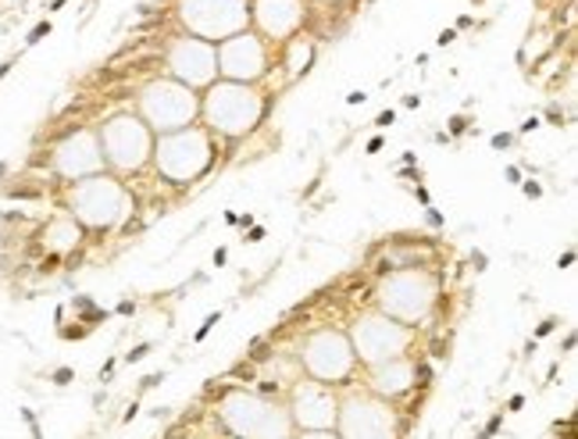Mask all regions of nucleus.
Wrapping results in <instances>:
<instances>
[{
  "instance_id": "obj_29",
  "label": "nucleus",
  "mask_w": 578,
  "mask_h": 439,
  "mask_svg": "<svg viewBox=\"0 0 578 439\" xmlns=\"http://www.w3.org/2000/svg\"><path fill=\"white\" fill-rule=\"evenodd\" d=\"M11 72V61H4V64H0V79H4Z\"/></svg>"
},
{
  "instance_id": "obj_10",
  "label": "nucleus",
  "mask_w": 578,
  "mask_h": 439,
  "mask_svg": "<svg viewBox=\"0 0 578 439\" xmlns=\"http://www.w3.org/2000/svg\"><path fill=\"white\" fill-rule=\"evenodd\" d=\"M336 436L339 439H400L397 411L389 400L376 393H350L339 400L336 411Z\"/></svg>"
},
{
  "instance_id": "obj_19",
  "label": "nucleus",
  "mask_w": 578,
  "mask_h": 439,
  "mask_svg": "<svg viewBox=\"0 0 578 439\" xmlns=\"http://www.w3.org/2000/svg\"><path fill=\"white\" fill-rule=\"evenodd\" d=\"M311 58H315V47H311L308 40L293 37V40L286 43V69H289V76H300V72H308Z\"/></svg>"
},
{
  "instance_id": "obj_30",
  "label": "nucleus",
  "mask_w": 578,
  "mask_h": 439,
  "mask_svg": "<svg viewBox=\"0 0 578 439\" xmlns=\"http://www.w3.org/2000/svg\"><path fill=\"white\" fill-rule=\"evenodd\" d=\"M8 176V164H0V179H4Z\"/></svg>"
},
{
  "instance_id": "obj_1",
  "label": "nucleus",
  "mask_w": 578,
  "mask_h": 439,
  "mask_svg": "<svg viewBox=\"0 0 578 439\" xmlns=\"http://www.w3.org/2000/svg\"><path fill=\"white\" fill-rule=\"evenodd\" d=\"M200 118L208 132L226 140H240L247 132H253L265 118V97L243 87V82H226L215 79L208 90L200 97Z\"/></svg>"
},
{
  "instance_id": "obj_27",
  "label": "nucleus",
  "mask_w": 578,
  "mask_h": 439,
  "mask_svg": "<svg viewBox=\"0 0 578 439\" xmlns=\"http://www.w3.org/2000/svg\"><path fill=\"white\" fill-rule=\"evenodd\" d=\"M525 193H529V197H539V193H542V190H539V182H532V179L525 182Z\"/></svg>"
},
{
  "instance_id": "obj_25",
  "label": "nucleus",
  "mask_w": 578,
  "mask_h": 439,
  "mask_svg": "<svg viewBox=\"0 0 578 439\" xmlns=\"http://www.w3.org/2000/svg\"><path fill=\"white\" fill-rule=\"evenodd\" d=\"M454 37H457V32H454V29H444V32H439V47H447V43H454Z\"/></svg>"
},
{
  "instance_id": "obj_7",
  "label": "nucleus",
  "mask_w": 578,
  "mask_h": 439,
  "mask_svg": "<svg viewBox=\"0 0 578 439\" xmlns=\"http://www.w3.org/2000/svg\"><path fill=\"white\" fill-rule=\"evenodd\" d=\"M140 118L155 137L179 132L200 118V93L176 79H155L140 90Z\"/></svg>"
},
{
  "instance_id": "obj_4",
  "label": "nucleus",
  "mask_w": 578,
  "mask_h": 439,
  "mask_svg": "<svg viewBox=\"0 0 578 439\" xmlns=\"http://www.w3.org/2000/svg\"><path fill=\"white\" fill-rule=\"evenodd\" d=\"M436 297H439L436 276L411 265V268H400V272H389L379 282L376 311H382L386 318H393L400 326H418L436 308Z\"/></svg>"
},
{
  "instance_id": "obj_11",
  "label": "nucleus",
  "mask_w": 578,
  "mask_h": 439,
  "mask_svg": "<svg viewBox=\"0 0 578 439\" xmlns=\"http://www.w3.org/2000/svg\"><path fill=\"white\" fill-rule=\"evenodd\" d=\"M300 365L303 371L315 379V382H326V386H336L350 379L353 371V350H350V340L347 332L339 329H318L311 332L308 340L300 347Z\"/></svg>"
},
{
  "instance_id": "obj_18",
  "label": "nucleus",
  "mask_w": 578,
  "mask_h": 439,
  "mask_svg": "<svg viewBox=\"0 0 578 439\" xmlns=\"http://www.w3.org/2000/svg\"><path fill=\"white\" fill-rule=\"evenodd\" d=\"M40 243H43L47 255L64 258V255H72V250L82 243V226L76 222L72 214H58V218H50V222L43 226Z\"/></svg>"
},
{
  "instance_id": "obj_8",
  "label": "nucleus",
  "mask_w": 578,
  "mask_h": 439,
  "mask_svg": "<svg viewBox=\"0 0 578 439\" xmlns=\"http://www.w3.org/2000/svg\"><path fill=\"white\" fill-rule=\"evenodd\" d=\"M179 22L186 37L203 43H222L250 26V0H179Z\"/></svg>"
},
{
  "instance_id": "obj_31",
  "label": "nucleus",
  "mask_w": 578,
  "mask_h": 439,
  "mask_svg": "<svg viewBox=\"0 0 578 439\" xmlns=\"http://www.w3.org/2000/svg\"><path fill=\"white\" fill-rule=\"evenodd\" d=\"M326 4H332V0H326Z\"/></svg>"
},
{
  "instance_id": "obj_28",
  "label": "nucleus",
  "mask_w": 578,
  "mask_h": 439,
  "mask_svg": "<svg viewBox=\"0 0 578 439\" xmlns=\"http://www.w3.org/2000/svg\"><path fill=\"white\" fill-rule=\"evenodd\" d=\"M468 126H465V118H454V122H450V132H465Z\"/></svg>"
},
{
  "instance_id": "obj_9",
  "label": "nucleus",
  "mask_w": 578,
  "mask_h": 439,
  "mask_svg": "<svg viewBox=\"0 0 578 439\" xmlns=\"http://www.w3.org/2000/svg\"><path fill=\"white\" fill-rule=\"evenodd\" d=\"M347 340L353 350V361L376 368L382 361L403 358L407 347H411V326H400L393 318H386L382 311H368L350 326Z\"/></svg>"
},
{
  "instance_id": "obj_26",
  "label": "nucleus",
  "mask_w": 578,
  "mask_h": 439,
  "mask_svg": "<svg viewBox=\"0 0 578 439\" xmlns=\"http://www.w3.org/2000/svg\"><path fill=\"white\" fill-rule=\"evenodd\" d=\"M393 122H397V114H393V111H382V114H379V126H382V129H386V126H393Z\"/></svg>"
},
{
  "instance_id": "obj_17",
  "label": "nucleus",
  "mask_w": 578,
  "mask_h": 439,
  "mask_svg": "<svg viewBox=\"0 0 578 439\" xmlns=\"http://www.w3.org/2000/svg\"><path fill=\"white\" fill-rule=\"evenodd\" d=\"M418 382V368L411 358H393L371 368V393L382 400H397L403 393H411Z\"/></svg>"
},
{
  "instance_id": "obj_15",
  "label": "nucleus",
  "mask_w": 578,
  "mask_h": 439,
  "mask_svg": "<svg viewBox=\"0 0 578 439\" xmlns=\"http://www.w3.org/2000/svg\"><path fill=\"white\" fill-rule=\"evenodd\" d=\"M289 421L293 429L300 432H315V429H336V411H339V400L332 393V386L326 382H297L293 386V397H289Z\"/></svg>"
},
{
  "instance_id": "obj_24",
  "label": "nucleus",
  "mask_w": 578,
  "mask_h": 439,
  "mask_svg": "<svg viewBox=\"0 0 578 439\" xmlns=\"http://www.w3.org/2000/svg\"><path fill=\"white\" fill-rule=\"evenodd\" d=\"M492 147H497V150L511 147V137H507V132H500V137H492Z\"/></svg>"
},
{
  "instance_id": "obj_23",
  "label": "nucleus",
  "mask_w": 578,
  "mask_h": 439,
  "mask_svg": "<svg viewBox=\"0 0 578 439\" xmlns=\"http://www.w3.org/2000/svg\"><path fill=\"white\" fill-rule=\"evenodd\" d=\"M72 376H76L72 368H58V371H54V382H58V386H68V382H72Z\"/></svg>"
},
{
  "instance_id": "obj_6",
  "label": "nucleus",
  "mask_w": 578,
  "mask_h": 439,
  "mask_svg": "<svg viewBox=\"0 0 578 439\" xmlns=\"http://www.w3.org/2000/svg\"><path fill=\"white\" fill-rule=\"evenodd\" d=\"M100 140V154H104V164H111L114 172H140V168L150 164V154H155V132L147 129V122L140 114L122 111L111 114L97 132Z\"/></svg>"
},
{
  "instance_id": "obj_16",
  "label": "nucleus",
  "mask_w": 578,
  "mask_h": 439,
  "mask_svg": "<svg viewBox=\"0 0 578 439\" xmlns=\"http://www.w3.org/2000/svg\"><path fill=\"white\" fill-rule=\"evenodd\" d=\"M303 19H308L303 0H250V22L265 40L289 43L303 29Z\"/></svg>"
},
{
  "instance_id": "obj_3",
  "label": "nucleus",
  "mask_w": 578,
  "mask_h": 439,
  "mask_svg": "<svg viewBox=\"0 0 578 439\" xmlns=\"http://www.w3.org/2000/svg\"><path fill=\"white\" fill-rule=\"evenodd\" d=\"M155 161L158 176L172 186H186L197 182L215 161V140L208 129L200 126H186L179 132H165V137H155Z\"/></svg>"
},
{
  "instance_id": "obj_13",
  "label": "nucleus",
  "mask_w": 578,
  "mask_h": 439,
  "mask_svg": "<svg viewBox=\"0 0 578 439\" xmlns=\"http://www.w3.org/2000/svg\"><path fill=\"white\" fill-rule=\"evenodd\" d=\"M168 64V79L182 82V87L197 90H208L211 82L218 79V54H215V43H203L197 37H179L172 40L165 54Z\"/></svg>"
},
{
  "instance_id": "obj_2",
  "label": "nucleus",
  "mask_w": 578,
  "mask_h": 439,
  "mask_svg": "<svg viewBox=\"0 0 578 439\" xmlns=\"http://www.w3.org/2000/svg\"><path fill=\"white\" fill-rule=\"evenodd\" d=\"M218 421L232 439H293V421L282 403L250 390H226L218 400Z\"/></svg>"
},
{
  "instance_id": "obj_22",
  "label": "nucleus",
  "mask_w": 578,
  "mask_h": 439,
  "mask_svg": "<svg viewBox=\"0 0 578 439\" xmlns=\"http://www.w3.org/2000/svg\"><path fill=\"white\" fill-rule=\"evenodd\" d=\"M47 32H50V22H40L37 29H32V32H29V40H26V43H40V40L47 37Z\"/></svg>"
},
{
  "instance_id": "obj_5",
  "label": "nucleus",
  "mask_w": 578,
  "mask_h": 439,
  "mask_svg": "<svg viewBox=\"0 0 578 439\" xmlns=\"http://www.w3.org/2000/svg\"><path fill=\"white\" fill-rule=\"evenodd\" d=\"M129 211H132V200L126 193V186L114 176L100 172V176L72 182V190H68V214H72L82 229L108 232L114 226H122Z\"/></svg>"
},
{
  "instance_id": "obj_14",
  "label": "nucleus",
  "mask_w": 578,
  "mask_h": 439,
  "mask_svg": "<svg viewBox=\"0 0 578 439\" xmlns=\"http://www.w3.org/2000/svg\"><path fill=\"white\" fill-rule=\"evenodd\" d=\"M50 168H54L58 179L68 182H79V179H90L104 172V154H100V140L93 129H79V132H68V137L54 147L50 154Z\"/></svg>"
},
{
  "instance_id": "obj_20",
  "label": "nucleus",
  "mask_w": 578,
  "mask_h": 439,
  "mask_svg": "<svg viewBox=\"0 0 578 439\" xmlns=\"http://www.w3.org/2000/svg\"><path fill=\"white\" fill-rule=\"evenodd\" d=\"M147 353H150V343H140V347H132V350L126 353V361H129V365H136V361H143Z\"/></svg>"
},
{
  "instance_id": "obj_12",
  "label": "nucleus",
  "mask_w": 578,
  "mask_h": 439,
  "mask_svg": "<svg viewBox=\"0 0 578 439\" xmlns=\"http://www.w3.org/2000/svg\"><path fill=\"white\" fill-rule=\"evenodd\" d=\"M215 54H218V79H226V82H243V87H253V82H261L265 72H268L265 40L250 29L222 40L215 47Z\"/></svg>"
},
{
  "instance_id": "obj_21",
  "label": "nucleus",
  "mask_w": 578,
  "mask_h": 439,
  "mask_svg": "<svg viewBox=\"0 0 578 439\" xmlns=\"http://www.w3.org/2000/svg\"><path fill=\"white\" fill-rule=\"evenodd\" d=\"M297 439H339L336 429H315V432H300Z\"/></svg>"
}]
</instances>
